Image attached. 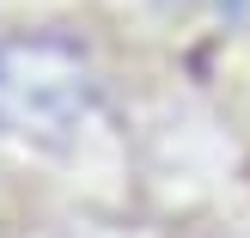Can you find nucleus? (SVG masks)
<instances>
[{
  "label": "nucleus",
  "mask_w": 250,
  "mask_h": 238,
  "mask_svg": "<svg viewBox=\"0 0 250 238\" xmlns=\"http://www.w3.org/2000/svg\"><path fill=\"white\" fill-rule=\"evenodd\" d=\"M232 6H244V0H232Z\"/></svg>",
  "instance_id": "nucleus-2"
},
{
  "label": "nucleus",
  "mask_w": 250,
  "mask_h": 238,
  "mask_svg": "<svg viewBox=\"0 0 250 238\" xmlns=\"http://www.w3.org/2000/svg\"><path fill=\"white\" fill-rule=\"evenodd\" d=\"M104 122V73L61 31L0 37V134L43 159H67Z\"/></svg>",
  "instance_id": "nucleus-1"
}]
</instances>
